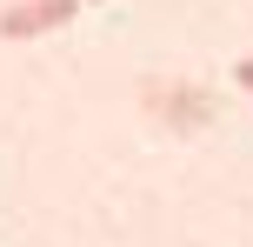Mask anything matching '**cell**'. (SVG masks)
I'll return each instance as SVG.
<instances>
[{
  "label": "cell",
  "instance_id": "cell-1",
  "mask_svg": "<svg viewBox=\"0 0 253 247\" xmlns=\"http://www.w3.org/2000/svg\"><path fill=\"white\" fill-rule=\"evenodd\" d=\"M74 13H80V0H13L0 13V40H40L53 27H67Z\"/></svg>",
  "mask_w": 253,
  "mask_h": 247
},
{
  "label": "cell",
  "instance_id": "cell-2",
  "mask_svg": "<svg viewBox=\"0 0 253 247\" xmlns=\"http://www.w3.org/2000/svg\"><path fill=\"white\" fill-rule=\"evenodd\" d=\"M233 80H240V87L253 94V60H240V67H233Z\"/></svg>",
  "mask_w": 253,
  "mask_h": 247
}]
</instances>
